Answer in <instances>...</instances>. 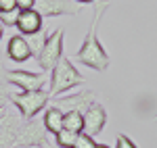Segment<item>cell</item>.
Instances as JSON below:
<instances>
[{
  "mask_svg": "<svg viewBox=\"0 0 157 148\" xmlns=\"http://www.w3.org/2000/svg\"><path fill=\"white\" fill-rule=\"evenodd\" d=\"M109 4L111 2H97V11H94V17L90 21L88 31H86V38H84V42H82V46H80V50L75 52V61L80 63V65H86V67L94 69L98 73L107 71L109 65H111V59H109L107 50H105V46L98 40V25L103 21V15L109 9Z\"/></svg>",
  "mask_w": 157,
  "mask_h": 148,
  "instance_id": "cell-1",
  "label": "cell"
},
{
  "mask_svg": "<svg viewBox=\"0 0 157 148\" xmlns=\"http://www.w3.org/2000/svg\"><path fill=\"white\" fill-rule=\"evenodd\" d=\"M84 81H86V77L78 71V67L73 65V61L63 54L59 59V63L50 69V90H48L50 100L59 98L61 94L69 92L73 88L82 86Z\"/></svg>",
  "mask_w": 157,
  "mask_h": 148,
  "instance_id": "cell-2",
  "label": "cell"
},
{
  "mask_svg": "<svg viewBox=\"0 0 157 148\" xmlns=\"http://www.w3.org/2000/svg\"><path fill=\"white\" fill-rule=\"evenodd\" d=\"M50 100V94L44 90H32V92H13L11 94V102L19 109L21 117L25 121L27 119H34L40 111L46 109Z\"/></svg>",
  "mask_w": 157,
  "mask_h": 148,
  "instance_id": "cell-3",
  "label": "cell"
},
{
  "mask_svg": "<svg viewBox=\"0 0 157 148\" xmlns=\"http://www.w3.org/2000/svg\"><path fill=\"white\" fill-rule=\"evenodd\" d=\"M63 44H65V29H63V27L55 29L52 36H48L44 40L42 48L38 50V54H36L38 67H40L42 71H50V69L59 63V59L63 56Z\"/></svg>",
  "mask_w": 157,
  "mask_h": 148,
  "instance_id": "cell-4",
  "label": "cell"
},
{
  "mask_svg": "<svg viewBox=\"0 0 157 148\" xmlns=\"http://www.w3.org/2000/svg\"><path fill=\"white\" fill-rule=\"evenodd\" d=\"M17 146L19 148H48V132L42 123V119H27L21 125V132L17 138Z\"/></svg>",
  "mask_w": 157,
  "mask_h": 148,
  "instance_id": "cell-5",
  "label": "cell"
},
{
  "mask_svg": "<svg viewBox=\"0 0 157 148\" xmlns=\"http://www.w3.org/2000/svg\"><path fill=\"white\" fill-rule=\"evenodd\" d=\"M46 77L44 73H32L25 69H11L6 71V84L17 86L21 92H32V90H42Z\"/></svg>",
  "mask_w": 157,
  "mask_h": 148,
  "instance_id": "cell-6",
  "label": "cell"
},
{
  "mask_svg": "<svg viewBox=\"0 0 157 148\" xmlns=\"http://www.w3.org/2000/svg\"><path fill=\"white\" fill-rule=\"evenodd\" d=\"M98 94L94 90H82L78 94H69V96H61V98H52L55 100V106L61 109L63 113L67 111H78V113H84L92 102H97Z\"/></svg>",
  "mask_w": 157,
  "mask_h": 148,
  "instance_id": "cell-7",
  "label": "cell"
},
{
  "mask_svg": "<svg viewBox=\"0 0 157 148\" xmlns=\"http://www.w3.org/2000/svg\"><path fill=\"white\" fill-rule=\"evenodd\" d=\"M23 121L17 115L2 113L0 115V148H15L17 146V138L21 132Z\"/></svg>",
  "mask_w": 157,
  "mask_h": 148,
  "instance_id": "cell-8",
  "label": "cell"
},
{
  "mask_svg": "<svg viewBox=\"0 0 157 148\" xmlns=\"http://www.w3.org/2000/svg\"><path fill=\"white\" fill-rule=\"evenodd\" d=\"M82 115H84V134H88L90 138H97L103 132L105 123H107V111H105V106L97 100Z\"/></svg>",
  "mask_w": 157,
  "mask_h": 148,
  "instance_id": "cell-9",
  "label": "cell"
},
{
  "mask_svg": "<svg viewBox=\"0 0 157 148\" xmlns=\"http://www.w3.org/2000/svg\"><path fill=\"white\" fill-rule=\"evenodd\" d=\"M34 11L40 13V17H59V15H78L80 6H73L69 0H36Z\"/></svg>",
  "mask_w": 157,
  "mask_h": 148,
  "instance_id": "cell-10",
  "label": "cell"
},
{
  "mask_svg": "<svg viewBox=\"0 0 157 148\" xmlns=\"http://www.w3.org/2000/svg\"><path fill=\"white\" fill-rule=\"evenodd\" d=\"M42 17L40 13L29 9V11H19V17H17V23L15 27L21 31V36L29 38V36H36L38 31H42Z\"/></svg>",
  "mask_w": 157,
  "mask_h": 148,
  "instance_id": "cell-11",
  "label": "cell"
},
{
  "mask_svg": "<svg viewBox=\"0 0 157 148\" xmlns=\"http://www.w3.org/2000/svg\"><path fill=\"white\" fill-rule=\"evenodd\" d=\"M6 56L15 63H25L29 56H34V52L27 44V38L25 36H13L6 42Z\"/></svg>",
  "mask_w": 157,
  "mask_h": 148,
  "instance_id": "cell-12",
  "label": "cell"
},
{
  "mask_svg": "<svg viewBox=\"0 0 157 148\" xmlns=\"http://www.w3.org/2000/svg\"><path fill=\"white\" fill-rule=\"evenodd\" d=\"M63 115L65 113L57 109V106H48L46 111H44V117H42V123L46 127V132L52 134V136H57L61 129H63Z\"/></svg>",
  "mask_w": 157,
  "mask_h": 148,
  "instance_id": "cell-13",
  "label": "cell"
},
{
  "mask_svg": "<svg viewBox=\"0 0 157 148\" xmlns=\"http://www.w3.org/2000/svg\"><path fill=\"white\" fill-rule=\"evenodd\" d=\"M63 129H69L73 134L84 132V115L78 111H67L63 115Z\"/></svg>",
  "mask_w": 157,
  "mask_h": 148,
  "instance_id": "cell-14",
  "label": "cell"
},
{
  "mask_svg": "<svg viewBox=\"0 0 157 148\" xmlns=\"http://www.w3.org/2000/svg\"><path fill=\"white\" fill-rule=\"evenodd\" d=\"M75 140H78V134H73L69 129H61L59 134L55 136V142L59 148H73L75 146Z\"/></svg>",
  "mask_w": 157,
  "mask_h": 148,
  "instance_id": "cell-15",
  "label": "cell"
},
{
  "mask_svg": "<svg viewBox=\"0 0 157 148\" xmlns=\"http://www.w3.org/2000/svg\"><path fill=\"white\" fill-rule=\"evenodd\" d=\"M11 84H6V81H0V113L4 111V106H6V102H11Z\"/></svg>",
  "mask_w": 157,
  "mask_h": 148,
  "instance_id": "cell-16",
  "label": "cell"
},
{
  "mask_svg": "<svg viewBox=\"0 0 157 148\" xmlns=\"http://www.w3.org/2000/svg\"><path fill=\"white\" fill-rule=\"evenodd\" d=\"M73 148H97V142L94 138H90L88 134H78V140H75V146Z\"/></svg>",
  "mask_w": 157,
  "mask_h": 148,
  "instance_id": "cell-17",
  "label": "cell"
},
{
  "mask_svg": "<svg viewBox=\"0 0 157 148\" xmlns=\"http://www.w3.org/2000/svg\"><path fill=\"white\" fill-rule=\"evenodd\" d=\"M17 17H19V9H15V11H9V13H0V25L4 27V25H13L17 23Z\"/></svg>",
  "mask_w": 157,
  "mask_h": 148,
  "instance_id": "cell-18",
  "label": "cell"
},
{
  "mask_svg": "<svg viewBox=\"0 0 157 148\" xmlns=\"http://www.w3.org/2000/svg\"><path fill=\"white\" fill-rule=\"evenodd\" d=\"M115 148H138L134 144L130 138L126 136V134H117V140H115Z\"/></svg>",
  "mask_w": 157,
  "mask_h": 148,
  "instance_id": "cell-19",
  "label": "cell"
},
{
  "mask_svg": "<svg viewBox=\"0 0 157 148\" xmlns=\"http://www.w3.org/2000/svg\"><path fill=\"white\" fill-rule=\"evenodd\" d=\"M17 9V0H0V13H9Z\"/></svg>",
  "mask_w": 157,
  "mask_h": 148,
  "instance_id": "cell-20",
  "label": "cell"
},
{
  "mask_svg": "<svg viewBox=\"0 0 157 148\" xmlns=\"http://www.w3.org/2000/svg\"><path fill=\"white\" fill-rule=\"evenodd\" d=\"M34 4H36V0H17L19 11H29V9H34Z\"/></svg>",
  "mask_w": 157,
  "mask_h": 148,
  "instance_id": "cell-21",
  "label": "cell"
},
{
  "mask_svg": "<svg viewBox=\"0 0 157 148\" xmlns=\"http://www.w3.org/2000/svg\"><path fill=\"white\" fill-rule=\"evenodd\" d=\"M75 4H92V2H97V0H73Z\"/></svg>",
  "mask_w": 157,
  "mask_h": 148,
  "instance_id": "cell-22",
  "label": "cell"
},
{
  "mask_svg": "<svg viewBox=\"0 0 157 148\" xmlns=\"http://www.w3.org/2000/svg\"><path fill=\"white\" fill-rule=\"evenodd\" d=\"M2 36H4V27L0 25V40H2Z\"/></svg>",
  "mask_w": 157,
  "mask_h": 148,
  "instance_id": "cell-23",
  "label": "cell"
},
{
  "mask_svg": "<svg viewBox=\"0 0 157 148\" xmlns=\"http://www.w3.org/2000/svg\"><path fill=\"white\" fill-rule=\"evenodd\" d=\"M97 148H109L107 144H97Z\"/></svg>",
  "mask_w": 157,
  "mask_h": 148,
  "instance_id": "cell-24",
  "label": "cell"
},
{
  "mask_svg": "<svg viewBox=\"0 0 157 148\" xmlns=\"http://www.w3.org/2000/svg\"><path fill=\"white\" fill-rule=\"evenodd\" d=\"M48 148H59V146H57V144H50V146Z\"/></svg>",
  "mask_w": 157,
  "mask_h": 148,
  "instance_id": "cell-25",
  "label": "cell"
},
{
  "mask_svg": "<svg viewBox=\"0 0 157 148\" xmlns=\"http://www.w3.org/2000/svg\"><path fill=\"white\" fill-rule=\"evenodd\" d=\"M15 148H19V146H15Z\"/></svg>",
  "mask_w": 157,
  "mask_h": 148,
  "instance_id": "cell-26",
  "label": "cell"
},
{
  "mask_svg": "<svg viewBox=\"0 0 157 148\" xmlns=\"http://www.w3.org/2000/svg\"><path fill=\"white\" fill-rule=\"evenodd\" d=\"M155 121H157V117H155Z\"/></svg>",
  "mask_w": 157,
  "mask_h": 148,
  "instance_id": "cell-27",
  "label": "cell"
}]
</instances>
